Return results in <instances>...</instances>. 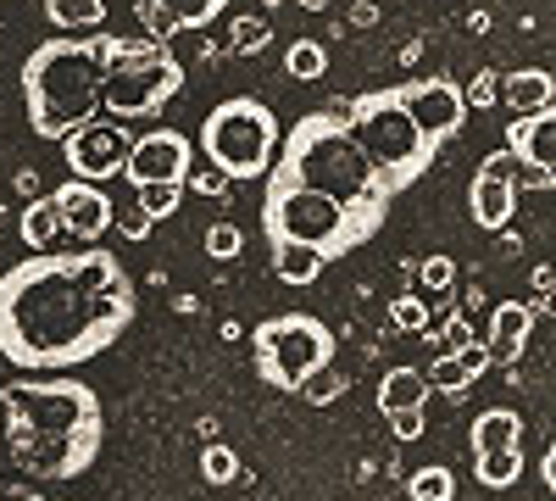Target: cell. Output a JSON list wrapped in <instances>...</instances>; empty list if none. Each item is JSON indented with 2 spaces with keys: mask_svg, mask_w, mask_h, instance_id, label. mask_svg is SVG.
I'll return each instance as SVG.
<instances>
[{
  "mask_svg": "<svg viewBox=\"0 0 556 501\" xmlns=\"http://www.w3.org/2000/svg\"><path fill=\"white\" fill-rule=\"evenodd\" d=\"M134 312V279L112 251H34L0 279V356L23 374H67L101 356Z\"/></svg>",
  "mask_w": 556,
  "mask_h": 501,
  "instance_id": "1",
  "label": "cell"
},
{
  "mask_svg": "<svg viewBox=\"0 0 556 501\" xmlns=\"http://www.w3.org/2000/svg\"><path fill=\"white\" fill-rule=\"evenodd\" d=\"M0 413H7V451L28 479L67 485L96 468L106 413L84 379H12L0 390Z\"/></svg>",
  "mask_w": 556,
  "mask_h": 501,
  "instance_id": "2",
  "label": "cell"
},
{
  "mask_svg": "<svg viewBox=\"0 0 556 501\" xmlns=\"http://www.w3.org/2000/svg\"><path fill=\"white\" fill-rule=\"evenodd\" d=\"M267 178H285V185H306V190H323L345 201L351 212L374 217L384 229L390 217V190L384 178L374 173L367 151L356 146V134L345 128V112H306L285 140H278V156L267 167Z\"/></svg>",
  "mask_w": 556,
  "mask_h": 501,
  "instance_id": "3",
  "label": "cell"
},
{
  "mask_svg": "<svg viewBox=\"0 0 556 501\" xmlns=\"http://www.w3.org/2000/svg\"><path fill=\"white\" fill-rule=\"evenodd\" d=\"M106 45L112 34L89 39H45L23 62V107L28 128L39 140H62L78 123L101 112V73H106Z\"/></svg>",
  "mask_w": 556,
  "mask_h": 501,
  "instance_id": "4",
  "label": "cell"
},
{
  "mask_svg": "<svg viewBox=\"0 0 556 501\" xmlns=\"http://www.w3.org/2000/svg\"><path fill=\"white\" fill-rule=\"evenodd\" d=\"M340 112H345V128L356 134V146L367 151V162H374V173L384 178L390 196L412 190L417 178L429 173V162H434L440 146L412 123V112L395 96V84L390 89H367V96L345 101Z\"/></svg>",
  "mask_w": 556,
  "mask_h": 501,
  "instance_id": "5",
  "label": "cell"
},
{
  "mask_svg": "<svg viewBox=\"0 0 556 501\" xmlns=\"http://www.w3.org/2000/svg\"><path fill=\"white\" fill-rule=\"evenodd\" d=\"M262 229H267V246L273 240H295V246H312L329 262L351 256L356 246H367L379 235L374 217L351 212L345 201L323 196V190H306V185H285V178H267V201H262Z\"/></svg>",
  "mask_w": 556,
  "mask_h": 501,
  "instance_id": "6",
  "label": "cell"
},
{
  "mask_svg": "<svg viewBox=\"0 0 556 501\" xmlns=\"http://www.w3.org/2000/svg\"><path fill=\"white\" fill-rule=\"evenodd\" d=\"M184 89V62L173 57L167 39H117L106 45V73H101V107L117 123L156 117Z\"/></svg>",
  "mask_w": 556,
  "mask_h": 501,
  "instance_id": "7",
  "label": "cell"
},
{
  "mask_svg": "<svg viewBox=\"0 0 556 501\" xmlns=\"http://www.w3.org/2000/svg\"><path fill=\"white\" fill-rule=\"evenodd\" d=\"M278 140H285V128H278L273 107L251 101V96L217 101L206 112V128H201V151L228 185H240V178H267V167L278 156Z\"/></svg>",
  "mask_w": 556,
  "mask_h": 501,
  "instance_id": "8",
  "label": "cell"
},
{
  "mask_svg": "<svg viewBox=\"0 0 556 501\" xmlns=\"http://www.w3.org/2000/svg\"><path fill=\"white\" fill-rule=\"evenodd\" d=\"M251 362H256V379L273 390H301L306 374H317L323 362H334V329L312 312H278L262 317L251 329Z\"/></svg>",
  "mask_w": 556,
  "mask_h": 501,
  "instance_id": "9",
  "label": "cell"
},
{
  "mask_svg": "<svg viewBox=\"0 0 556 501\" xmlns=\"http://www.w3.org/2000/svg\"><path fill=\"white\" fill-rule=\"evenodd\" d=\"M128 140H134V134L117 117H89L73 134H62V162H67L73 178H96V185H101V178L123 173Z\"/></svg>",
  "mask_w": 556,
  "mask_h": 501,
  "instance_id": "10",
  "label": "cell"
},
{
  "mask_svg": "<svg viewBox=\"0 0 556 501\" xmlns=\"http://www.w3.org/2000/svg\"><path fill=\"white\" fill-rule=\"evenodd\" d=\"M518 173H523V167H518V156L506 151V146L479 162L473 185H468V212H473V223H479L484 235H501L506 223L518 217V190H523Z\"/></svg>",
  "mask_w": 556,
  "mask_h": 501,
  "instance_id": "11",
  "label": "cell"
},
{
  "mask_svg": "<svg viewBox=\"0 0 556 501\" xmlns=\"http://www.w3.org/2000/svg\"><path fill=\"white\" fill-rule=\"evenodd\" d=\"M395 96L434 146H445L451 134H462V123H468V96H462V84H451V78H412V84H395Z\"/></svg>",
  "mask_w": 556,
  "mask_h": 501,
  "instance_id": "12",
  "label": "cell"
},
{
  "mask_svg": "<svg viewBox=\"0 0 556 501\" xmlns=\"http://www.w3.org/2000/svg\"><path fill=\"white\" fill-rule=\"evenodd\" d=\"M190 140H184L178 128H151V134H139V140H128V156H123V178L128 185H184L190 178Z\"/></svg>",
  "mask_w": 556,
  "mask_h": 501,
  "instance_id": "13",
  "label": "cell"
},
{
  "mask_svg": "<svg viewBox=\"0 0 556 501\" xmlns=\"http://www.w3.org/2000/svg\"><path fill=\"white\" fill-rule=\"evenodd\" d=\"M51 201H56V217H62V235H73V246H96L117 217L96 178H67Z\"/></svg>",
  "mask_w": 556,
  "mask_h": 501,
  "instance_id": "14",
  "label": "cell"
},
{
  "mask_svg": "<svg viewBox=\"0 0 556 501\" xmlns=\"http://www.w3.org/2000/svg\"><path fill=\"white\" fill-rule=\"evenodd\" d=\"M506 151H513L518 167H529V173L556 167V101H545L534 112H518L513 128H506Z\"/></svg>",
  "mask_w": 556,
  "mask_h": 501,
  "instance_id": "15",
  "label": "cell"
},
{
  "mask_svg": "<svg viewBox=\"0 0 556 501\" xmlns=\"http://www.w3.org/2000/svg\"><path fill=\"white\" fill-rule=\"evenodd\" d=\"M228 0H139V17H146L151 39H173L178 28H206L212 17H223Z\"/></svg>",
  "mask_w": 556,
  "mask_h": 501,
  "instance_id": "16",
  "label": "cell"
},
{
  "mask_svg": "<svg viewBox=\"0 0 556 501\" xmlns=\"http://www.w3.org/2000/svg\"><path fill=\"white\" fill-rule=\"evenodd\" d=\"M529 335H534V306L529 301H495V312H490V362H518L523 356V346H529Z\"/></svg>",
  "mask_w": 556,
  "mask_h": 501,
  "instance_id": "17",
  "label": "cell"
},
{
  "mask_svg": "<svg viewBox=\"0 0 556 501\" xmlns=\"http://www.w3.org/2000/svg\"><path fill=\"white\" fill-rule=\"evenodd\" d=\"M501 101L513 107V117H518V112H534V107L556 101V78H551L545 67H518V73L501 78Z\"/></svg>",
  "mask_w": 556,
  "mask_h": 501,
  "instance_id": "18",
  "label": "cell"
},
{
  "mask_svg": "<svg viewBox=\"0 0 556 501\" xmlns=\"http://www.w3.org/2000/svg\"><path fill=\"white\" fill-rule=\"evenodd\" d=\"M473 479L484 490H513L523 479V446H495V451H473Z\"/></svg>",
  "mask_w": 556,
  "mask_h": 501,
  "instance_id": "19",
  "label": "cell"
},
{
  "mask_svg": "<svg viewBox=\"0 0 556 501\" xmlns=\"http://www.w3.org/2000/svg\"><path fill=\"white\" fill-rule=\"evenodd\" d=\"M323 267H329V256H323V251L295 246V240H273V273L285 285H317Z\"/></svg>",
  "mask_w": 556,
  "mask_h": 501,
  "instance_id": "20",
  "label": "cell"
},
{
  "mask_svg": "<svg viewBox=\"0 0 556 501\" xmlns=\"http://www.w3.org/2000/svg\"><path fill=\"white\" fill-rule=\"evenodd\" d=\"M17 235H23V246H28V251H51V246L62 240V217H56V201H51V196L28 201V206H23V217H17Z\"/></svg>",
  "mask_w": 556,
  "mask_h": 501,
  "instance_id": "21",
  "label": "cell"
},
{
  "mask_svg": "<svg viewBox=\"0 0 556 501\" xmlns=\"http://www.w3.org/2000/svg\"><path fill=\"white\" fill-rule=\"evenodd\" d=\"M473 451H495V446H523V418L513 406H490V413L473 418Z\"/></svg>",
  "mask_w": 556,
  "mask_h": 501,
  "instance_id": "22",
  "label": "cell"
},
{
  "mask_svg": "<svg viewBox=\"0 0 556 501\" xmlns=\"http://www.w3.org/2000/svg\"><path fill=\"white\" fill-rule=\"evenodd\" d=\"M429 401V379L417 368H390L379 379V413H401V406H424Z\"/></svg>",
  "mask_w": 556,
  "mask_h": 501,
  "instance_id": "23",
  "label": "cell"
},
{
  "mask_svg": "<svg viewBox=\"0 0 556 501\" xmlns=\"http://www.w3.org/2000/svg\"><path fill=\"white\" fill-rule=\"evenodd\" d=\"M45 17L56 28L78 34V28H101L106 23V0H45Z\"/></svg>",
  "mask_w": 556,
  "mask_h": 501,
  "instance_id": "24",
  "label": "cell"
},
{
  "mask_svg": "<svg viewBox=\"0 0 556 501\" xmlns=\"http://www.w3.org/2000/svg\"><path fill=\"white\" fill-rule=\"evenodd\" d=\"M429 390H440V396H462V390H468L473 385V368H468V362H462L456 351H440L434 362H429Z\"/></svg>",
  "mask_w": 556,
  "mask_h": 501,
  "instance_id": "25",
  "label": "cell"
},
{
  "mask_svg": "<svg viewBox=\"0 0 556 501\" xmlns=\"http://www.w3.org/2000/svg\"><path fill=\"white\" fill-rule=\"evenodd\" d=\"M285 73H290L295 84H312V78L329 73V51H323L317 39H295L290 51H285Z\"/></svg>",
  "mask_w": 556,
  "mask_h": 501,
  "instance_id": "26",
  "label": "cell"
},
{
  "mask_svg": "<svg viewBox=\"0 0 556 501\" xmlns=\"http://www.w3.org/2000/svg\"><path fill=\"white\" fill-rule=\"evenodd\" d=\"M178 201H184V185H167V178H162V185H134V206L146 212V217H156V223L173 217Z\"/></svg>",
  "mask_w": 556,
  "mask_h": 501,
  "instance_id": "27",
  "label": "cell"
},
{
  "mask_svg": "<svg viewBox=\"0 0 556 501\" xmlns=\"http://www.w3.org/2000/svg\"><path fill=\"white\" fill-rule=\"evenodd\" d=\"M406 496L412 501H451L456 496V474L451 468H417V474H406Z\"/></svg>",
  "mask_w": 556,
  "mask_h": 501,
  "instance_id": "28",
  "label": "cell"
},
{
  "mask_svg": "<svg viewBox=\"0 0 556 501\" xmlns=\"http://www.w3.org/2000/svg\"><path fill=\"white\" fill-rule=\"evenodd\" d=\"M201 479H206V485H235V479H240V458H235V446L212 440V446L201 451Z\"/></svg>",
  "mask_w": 556,
  "mask_h": 501,
  "instance_id": "29",
  "label": "cell"
},
{
  "mask_svg": "<svg viewBox=\"0 0 556 501\" xmlns=\"http://www.w3.org/2000/svg\"><path fill=\"white\" fill-rule=\"evenodd\" d=\"M295 396H301V401H312V406H329L334 396H345V374L334 368V362H323L317 374H306V385H301Z\"/></svg>",
  "mask_w": 556,
  "mask_h": 501,
  "instance_id": "30",
  "label": "cell"
},
{
  "mask_svg": "<svg viewBox=\"0 0 556 501\" xmlns=\"http://www.w3.org/2000/svg\"><path fill=\"white\" fill-rule=\"evenodd\" d=\"M390 324L406 335H429V301L424 296H395L390 301Z\"/></svg>",
  "mask_w": 556,
  "mask_h": 501,
  "instance_id": "31",
  "label": "cell"
},
{
  "mask_svg": "<svg viewBox=\"0 0 556 501\" xmlns=\"http://www.w3.org/2000/svg\"><path fill=\"white\" fill-rule=\"evenodd\" d=\"M245 251V235L235 229V223H212V229H206V256L212 262H235Z\"/></svg>",
  "mask_w": 556,
  "mask_h": 501,
  "instance_id": "32",
  "label": "cell"
},
{
  "mask_svg": "<svg viewBox=\"0 0 556 501\" xmlns=\"http://www.w3.org/2000/svg\"><path fill=\"white\" fill-rule=\"evenodd\" d=\"M267 39H273V34H267L262 17H240V23H235V51H240V57H262Z\"/></svg>",
  "mask_w": 556,
  "mask_h": 501,
  "instance_id": "33",
  "label": "cell"
},
{
  "mask_svg": "<svg viewBox=\"0 0 556 501\" xmlns=\"http://www.w3.org/2000/svg\"><path fill=\"white\" fill-rule=\"evenodd\" d=\"M417 279H424V290H429V296H445V290H451V279H456V262H451V256H429L424 267H417Z\"/></svg>",
  "mask_w": 556,
  "mask_h": 501,
  "instance_id": "34",
  "label": "cell"
},
{
  "mask_svg": "<svg viewBox=\"0 0 556 501\" xmlns=\"http://www.w3.org/2000/svg\"><path fill=\"white\" fill-rule=\"evenodd\" d=\"M462 346H473V324L468 312H451V324L434 335V351H462Z\"/></svg>",
  "mask_w": 556,
  "mask_h": 501,
  "instance_id": "35",
  "label": "cell"
},
{
  "mask_svg": "<svg viewBox=\"0 0 556 501\" xmlns=\"http://www.w3.org/2000/svg\"><path fill=\"white\" fill-rule=\"evenodd\" d=\"M390 418V429H395V440H424V406H401V413H384Z\"/></svg>",
  "mask_w": 556,
  "mask_h": 501,
  "instance_id": "36",
  "label": "cell"
},
{
  "mask_svg": "<svg viewBox=\"0 0 556 501\" xmlns=\"http://www.w3.org/2000/svg\"><path fill=\"white\" fill-rule=\"evenodd\" d=\"M462 96H468V112H473V107H495V101H501V78H495V73H479L473 89H462Z\"/></svg>",
  "mask_w": 556,
  "mask_h": 501,
  "instance_id": "37",
  "label": "cell"
},
{
  "mask_svg": "<svg viewBox=\"0 0 556 501\" xmlns=\"http://www.w3.org/2000/svg\"><path fill=\"white\" fill-rule=\"evenodd\" d=\"M112 223H117V235H123V240H146V235L156 229V217H146L139 206H134V212H123V217H112Z\"/></svg>",
  "mask_w": 556,
  "mask_h": 501,
  "instance_id": "38",
  "label": "cell"
},
{
  "mask_svg": "<svg viewBox=\"0 0 556 501\" xmlns=\"http://www.w3.org/2000/svg\"><path fill=\"white\" fill-rule=\"evenodd\" d=\"M184 190H195V196H223V190H228V178L206 162V173H190V178H184Z\"/></svg>",
  "mask_w": 556,
  "mask_h": 501,
  "instance_id": "39",
  "label": "cell"
},
{
  "mask_svg": "<svg viewBox=\"0 0 556 501\" xmlns=\"http://www.w3.org/2000/svg\"><path fill=\"white\" fill-rule=\"evenodd\" d=\"M540 479H545V490L556 496V440L545 446V458H540Z\"/></svg>",
  "mask_w": 556,
  "mask_h": 501,
  "instance_id": "40",
  "label": "cell"
},
{
  "mask_svg": "<svg viewBox=\"0 0 556 501\" xmlns=\"http://www.w3.org/2000/svg\"><path fill=\"white\" fill-rule=\"evenodd\" d=\"M374 17H379L374 0H362V7H351V23H356V28H374Z\"/></svg>",
  "mask_w": 556,
  "mask_h": 501,
  "instance_id": "41",
  "label": "cell"
},
{
  "mask_svg": "<svg viewBox=\"0 0 556 501\" xmlns=\"http://www.w3.org/2000/svg\"><path fill=\"white\" fill-rule=\"evenodd\" d=\"M540 185H545V190H556V167H545V173H540Z\"/></svg>",
  "mask_w": 556,
  "mask_h": 501,
  "instance_id": "42",
  "label": "cell"
},
{
  "mask_svg": "<svg viewBox=\"0 0 556 501\" xmlns=\"http://www.w3.org/2000/svg\"><path fill=\"white\" fill-rule=\"evenodd\" d=\"M301 7H306V12H323V7H329V0H301Z\"/></svg>",
  "mask_w": 556,
  "mask_h": 501,
  "instance_id": "43",
  "label": "cell"
},
{
  "mask_svg": "<svg viewBox=\"0 0 556 501\" xmlns=\"http://www.w3.org/2000/svg\"><path fill=\"white\" fill-rule=\"evenodd\" d=\"M545 312H556V296H551V301H545Z\"/></svg>",
  "mask_w": 556,
  "mask_h": 501,
  "instance_id": "44",
  "label": "cell"
}]
</instances>
